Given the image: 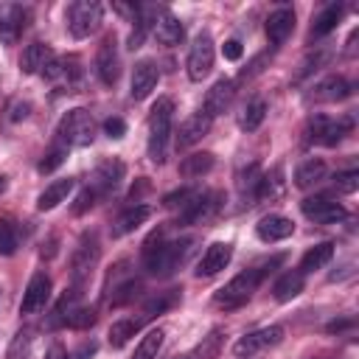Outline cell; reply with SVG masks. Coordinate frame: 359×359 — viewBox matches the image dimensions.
<instances>
[{"mask_svg":"<svg viewBox=\"0 0 359 359\" xmlns=\"http://www.w3.org/2000/svg\"><path fill=\"white\" fill-rule=\"evenodd\" d=\"M194 244H196V238H191V236L177 238V241H165L163 230H154L143 244V261H146L149 275H154V278L174 275L188 261V255L194 252Z\"/></svg>","mask_w":359,"mask_h":359,"instance_id":"obj_1","label":"cell"},{"mask_svg":"<svg viewBox=\"0 0 359 359\" xmlns=\"http://www.w3.org/2000/svg\"><path fill=\"white\" fill-rule=\"evenodd\" d=\"M280 258H272L269 264H264V266H252V269H244V272H238L236 278H230L216 294H213V303L219 306V309H224V311H233V309H238V306H244L252 294H255V289L261 286V280L272 272V266L278 264Z\"/></svg>","mask_w":359,"mask_h":359,"instance_id":"obj_2","label":"cell"},{"mask_svg":"<svg viewBox=\"0 0 359 359\" xmlns=\"http://www.w3.org/2000/svg\"><path fill=\"white\" fill-rule=\"evenodd\" d=\"M171 123H174V101L171 98H157V104L149 112V160L157 163V165L165 160Z\"/></svg>","mask_w":359,"mask_h":359,"instance_id":"obj_3","label":"cell"},{"mask_svg":"<svg viewBox=\"0 0 359 359\" xmlns=\"http://www.w3.org/2000/svg\"><path fill=\"white\" fill-rule=\"evenodd\" d=\"M56 137L62 146H73V149H84L95 140V121L87 109L76 107V109H67L62 118H59V126H56Z\"/></svg>","mask_w":359,"mask_h":359,"instance_id":"obj_4","label":"cell"},{"mask_svg":"<svg viewBox=\"0 0 359 359\" xmlns=\"http://www.w3.org/2000/svg\"><path fill=\"white\" fill-rule=\"evenodd\" d=\"M101 17H104V8L95 0H73L65 8V22L73 39H87L90 34H95L101 25Z\"/></svg>","mask_w":359,"mask_h":359,"instance_id":"obj_5","label":"cell"},{"mask_svg":"<svg viewBox=\"0 0 359 359\" xmlns=\"http://www.w3.org/2000/svg\"><path fill=\"white\" fill-rule=\"evenodd\" d=\"M98 255H101V247H98V236L93 230L81 233V238L76 241L73 252H70V275H73V286L76 289H84V283L90 280L95 264H98Z\"/></svg>","mask_w":359,"mask_h":359,"instance_id":"obj_6","label":"cell"},{"mask_svg":"<svg viewBox=\"0 0 359 359\" xmlns=\"http://www.w3.org/2000/svg\"><path fill=\"white\" fill-rule=\"evenodd\" d=\"M213 56H216V50H213V36H210L208 31L196 34V39H194V45H191V50H188V59H185L188 79H191V81H202V79L213 70Z\"/></svg>","mask_w":359,"mask_h":359,"instance_id":"obj_7","label":"cell"},{"mask_svg":"<svg viewBox=\"0 0 359 359\" xmlns=\"http://www.w3.org/2000/svg\"><path fill=\"white\" fill-rule=\"evenodd\" d=\"M222 191H205V194H196L182 210H180V224H202V222H210L219 208H222Z\"/></svg>","mask_w":359,"mask_h":359,"instance_id":"obj_8","label":"cell"},{"mask_svg":"<svg viewBox=\"0 0 359 359\" xmlns=\"http://www.w3.org/2000/svg\"><path fill=\"white\" fill-rule=\"evenodd\" d=\"M280 339H283V328H280V325H266V328H258V331L244 334V337L233 345V353H236L238 359H250V356H255V353H261V351H266V348H275Z\"/></svg>","mask_w":359,"mask_h":359,"instance_id":"obj_9","label":"cell"},{"mask_svg":"<svg viewBox=\"0 0 359 359\" xmlns=\"http://www.w3.org/2000/svg\"><path fill=\"white\" fill-rule=\"evenodd\" d=\"M351 132V118H328V115H314L309 121V137L320 146H337L345 135Z\"/></svg>","mask_w":359,"mask_h":359,"instance_id":"obj_10","label":"cell"},{"mask_svg":"<svg viewBox=\"0 0 359 359\" xmlns=\"http://www.w3.org/2000/svg\"><path fill=\"white\" fill-rule=\"evenodd\" d=\"M95 73L101 79V84L112 87L121 76V53H118V39L115 34H107L98 45V53H95Z\"/></svg>","mask_w":359,"mask_h":359,"instance_id":"obj_11","label":"cell"},{"mask_svg":"<svg viewBox=\"0 0 359 359\" xmlns=\"http://www.w3.org/2000/svg\"><path fill=\"white\" fill-rule=\"evenodd\" d=\"M300 210L314 224H337L348 216V210L339 202H334L331 196H306L300 202Z\"/></svg>","mask_w":359,"mask_h":359,"instance_id":"obj_12","label":"cell"},{"mask_svg":"<svg viewBox=\"0 0 359 359\" xmlns=\"http://www.w3.org/2000/svg\"><path fill=\"white\" fill-rule=\"evenodd\" d=\"M348 95H351V84L345 76H325L311 84V90L306 93V104H334Z\"/></svg>","mask_w":359,"mask_h":359,"instance_id":"obj_13","label":"cell"},{"mask_svg":"<svg viewBox=\"0 0 359 359\" xmlns=\"http://www.w3.org/2000/svg\"><path fill=\"white\" fill-rule=\"evenodd\" d=\"M50 300V278L48 272H34L25 292H22V300H20V314H36L45 309V303Z\"/></svg>","mask_w":359,"mask_h":359,"instance_id":"obj_14","label":"cell"},{"mask_svg":"<svg viewBox=\"0 0 359 359\" xmlns=\"http://www.w3.org/2000/svg\"><path fill=\"white\" fill-rule=\"evenodd\" d=\"M151 34L157 36L160 45L174 48V45H180L185 39V25L168 8H157L154 11V20H151Z\"/></svg>","mask_w":359,"mask_h":359,"instance_id":"obj_15","label":"cell"},{"mask_svg":"<svg viewBox=\"0 0 359 359\" xmlns=\"http://www.w3.org/2000/svg\"><path fill=\"white\" fill-rule=\"evenodd\" d=\"M230 258H233V244L230 241H213L202 252V258L196 264V278H213V275H219L230 264Z\"/></svg>","mask_w":359,"mask_h":359,"instance_id":"obj_16","label":"cell"},{"mask_svg":"<svg viewBox=\"0 0 359 359\" xmlns=\"http://www.w3.org/2000/svg\"><path fill=\"white\" fill-rule=\"evenodd\" d=\"M123 174H126V165H123L121 160H104V163H98V168L93 171L90 188H93L98 196H107L109 191L118 188V182L123 180Z\"/></svg>","mask_w":359,"mask_h":359,"instance_id":"obj_17","label":"cell"},{"mask_svg":"<svg viewBox=\"0 0 359 359\" xmlns=\"http://www.w3.org/2000/svg\"><path fill=\"white\" fill-rule=\"evenodd\" d=\"M31 11L25 6H8L0 14V42L3 45H17V39L22 36L25 25H28Z\"/></svg>","mask_w":359,"mask_h":359,"instance_id":"obj_18","label":"cell"},{"mask_svg":"<svg viewBox=\"0 0 359 359\" xmlns=\"http://www.w3.org/2000/svg\"><path fill=\"white\" fill-rule=\"evenodd\" d=\"M292 31H294V11L289 6H280L266 17V39L272 48H280L292 36Z\"/></svg>","mask_w":359,"mask_h":359,"instance_id":"obj_19","label":"cell"},{"mask_svg":"<svg viewBox=\"0 0 359 359\" xmlns=\"http://www.w3.org/2000/svg\"><path fill=\"white\" fill-rule=\"evenodd\" d=\"M157 81H160V70H157V65L151 62V59H140L137 65H135V70H132V98L135 101H143V98H149L151 95V90L157 87Z\"/></svg>","mask_w":359,"mask_h":359,"instance_id":"obj_20","label":"cell"},{"mask_svg":"<svg viewBox=\"0 0 359 359\" xmlns=\"http://www.w3.org/2000/svg\"><path fill=\"white\" fill-rule=\"evenodd\" d=\"M210 123H213V118H208L202 109H196L194 115H188V118L180 123V132H177V149H188V146L199 143V140L210 132Z\"/></svg>","mask_w":359,"mask_h":359,"instance_id":"obj_21","label":"cell"},{"mask_svg":"<svg viewBox=\"0 0 359 359\" xmlns=\"http://www.w3.org/2000/svg\"><path fill=\"white\" fill-rule=\"evenodd\" d=\"M292 233H294V222L286 219V216H280V213H269V216L258 219V224H255V236H258L261 241H266V244L283 241V238H289Z\"/></svg>","mask_w":359,"mask_h":359,"instance_id":"obj_22","label":"cell"},{"mask_svg":"<svg viewBox=\"0 0 359 359\" xmlns=\"http://www.w3.org/2000/svg\"><path fill=\"white\" fill-rule=\"evenodd\" d=\"M233 95H236V84H233L230 79H219V81H216V84L208 90V95H205V104H202V112H205L208 118H216V115H222V112L230 107Z\"/></svg>","mask_w":359,"mask_h":359,"instance_id":"obj_23","label":"cell"},{"mask_svg":"<svg viewBox=\"0 0 359 359\" xmlns=\"http://www.w3.org/2000/svg\"><path fill=\"white\" fill-rule=\"evenodd\" d=\"M42 76L48 81H65L67 87L76 84L81 79V67H79V59L76 56H62V59H50L45 67H42Z\"/></svg>","mask_w":359,"mask_h":359,"instance_id":"obj_24","label":"cell"},{"mask_svg":"<svg viewBox=\"0 0 359 359\" xmlns=\"http://www.w3.org/2000/svg\"><path fill=\"white\" fill-rule=\"evenodd\" d=\"M149 216H151V208L149 205H132V208L121 210L115 216V222H112V238H121L126 233H135Z\"/></svg>","mask_w":359,"mask_h":359,"instance_id":"obj_25","label":"cell"},{"mask_svg":"<svg viewBox=\"0 0 359 359\" xmlns=\"http://www.w3.org/2000/svg\"><path fill=\"white\" fill-rule=\"evenodd\" d=\"M50 59H53L50 45L36 39V42H31V45L22 50V56H20V70H22L25 76H31V73H42V67H45Z\"/></svg>","mask_w":359,"mask_h":359,"instance_id":"obj_26","label":"cell"},{"mask_svg":"<svg viewBox=\"0 0 359 359\" xmlns=\"http://www.w3.org/2000/svg\"><path fill=\"white\" fill-rule=\"evenodd\" d=\"M303 286H306V275H303L300 269H289V272H283V275L275 280L272 294H275L278 303H289V300H294V297L303 292Z\"/></svg>","mask_w":359,"mask_h":359,"instance_id":"obj_27","label":"cell"},{"mask_svg":"<svg viewBox=\"0 0 359 359\" xmlns=\"http://www.w3.org/2000/svg\"><path fill=\"white\" fill-rule=\"evenodd\" d=\"M325 174H328V165L320 160V157H309V160H303L297 168H294V185L297 188H314L317 182H323L325 180Z\"/></svg>","mask_w":359,"mask_h":359,"instance_id":"obj_28","label":"cell"},{"mask_svg":"<svg viewBox=\"0 0 359 359\" xmlns=\"http://www.w3.org/2000/svg\"><path fill=\"white\" fill-rule=\"evenodd\" d=\"M76 180L65 177V180H53L50 185H45V191L36 196V210H53L56 205H62L67 199V194L73 191Z\"/></svg>","mask_w":359,"mask_h":359,"instance_id":"obj_29","label":"cell"},{"mask_svg":"<svg viewBox=\"0 0 359 359\" xmlns=\"http://www.w3.org/2000/svg\"><path fill=\"white\" fill-rule=\"evenodd\" d=\"M213 165H216V157H213L210 151H194V154L182 157V163H180V174L188 177V180H196V177L210 174Z\"/></svg>","mask_w":359,"mask_h":359,"instance_id":"obj_30","label":"cell"},{"mask_svg":"<svg viewBox=\"0 0 359 359\" xmlns=\"http://www.w3.org/2000/svg\"><path fill=\"white\" fill-rule=\"evenodd\" d=\"M331 258H334V244H331V241H320V244H314V247H309V250L303 252V258H300V272L306 275V272L323 269Z\"/></svg>","mask_w":359,"mask_h":359,"instance_id":"obj_31","label":"cell"},{"mask_svg":"<svg viewBox=\"0 0 359 359\" xmlns=\"http://www.w3.org/2000/svg\"><path fill=\"white\" fill-rule=\"evenodd\" d=\"M264 118H266V101L264 98H250L244 104V109L238 112V126L244 132H255L264 123Z\"/></svg>","mask_w":359,"mask_h":359,"instance_id":"obj_32","label":"cell"},{"mask_svg":"<svg viewBox=\"0 0 359 359\" xmlns=\"http://www.w3.org/2000/svg\"><path fill=\"white\" fill-rule=\"evenodd\" d=\"M342 6L339 3H331V6H325L317 17H314V25H311V36L314 39H320V36H325V34H331L334 28H337V22L342 20Z\"/></svg>","mask_w":359,"mask_h":359,"instance_id":"obj_33","label":"cell"},{"mask_svg":"<svg viewBox=\"0 0 359 359\" xmlns=\"http://www.w3.org/2000/svg\"><path fill=\"white\" fill-rule=\"evenodd\" d=\"M137 328H140V320H132V317H123V320H115L112 325H109V345L112 348H123L135 334H137Z\"/></svg>","mask_w":359,"mask_h":359,"instance_id":"obj_34","label":"cell"},{"mask_svg":"<svg viewBox=\"0 0 359 359\" xmlns=\"http://www.w3.org/2000/svg\"><path fill=\"white\" fill-rule=\"evenodd\" d=\"M163 339H165V328H151L135 348L132 359H157L160 348H163Z\"/></svg>","mask_w":359,"mask_h":359,"instance_id":"obj_35","label":"cell"},{"mask_svg":"<svg viewBox=\"0 0 359 359\" xmlns=\"http://www.w3.org/2000/svg\"><path fill=\"white\" fill-rule=\"evenodd\" d=\"M280 194H283V171L280 168H272L269 174H261L255 199H278Z\"/></svg>","mask_w":359,"mask_h":359,"instance_id":"obj_36","label":"cell"},{"mask_svg":"<svg viewBox=\"0 0 359 359\" xmlns=\"http://www.w3.org/2000/svg\"><path fill=\"white\" fill-rule=\"evenodd\" d=\"M222 345H224V331H222V328H213V331H210L208 337H202V342L196 345L194 359H216L219 351H222Z\"/></svg>","mask_w":359,"mask_h":359,"instance_id":"obj_37","label":"cell"},{"mask_svg":"<svg viewBox=\"0 0 359 359\" xmlns=\"http://www.w3.org/2000/svg\"><path fill=\"white\" fill-rule=\"evenodd\" d=\"M65 157H67V146H62V143L56 140V143L45 151V157L39 160V165H36L39 174H50V171H56V168L65 163Z\"/></svg>","mask_w":359,"mask_h":359,"instance_id":"obj_38","label":"cell"},{"mask_svg":"<svg viewBox=\"0 0 359 359\" xmlns=\"http://www.w3.org/2000/svg\"><path fill=\"white\" fill-rule=\"evenodd\" d=\"M93 323H95V311L87 309V306H73L70 314H67V320H65V325H70V328H76V331H84V328H90Z\"/></svg>","mask_w":359,"mask_h":359,"instance_id":"obj_39","label":"cell"},{"mask_svg":"<svg viewBox=\"0 0 359 359\" xmlns=\"http://www.w3.org/2000/svg\"><path fill=\"white\" fill-rule=\"evenodd\" d=\"M20 247V233L11 222H0V255H14Z\"/></svg>","mask_w":359,"mask_h":359,"instance_id":"obj_40","label":"cell"},{"mask_svg":"<svg viewBox=\"0 0 359 359\" xmlns=\"http://www.w3.org/2000/svg\"><path fill=\"white\" fill-rule=\"evenodd\" d=\"M31 339H34V331L31 328L17 331V337H14L11 348H8V359H22L28 353V348H31Z\"/></svg>","mask_w":359,"mask_h":359,"instance_id":"obj_41","label":"cell"},{"mask_svg":"<svg viewBox=\"0 0 359 359\" xmlns=\"http://www.w3.org/2000/svg\"><path fill=\"white\" fill-rule=\"evenodd\" d=\"M258 180H261L258 165H250L244 174H238V191H241V194L255 196V191H258Z\"/></svg>","mask_w":359,"mask_h":359,"instance_id":"obj_42","label":"cell"},{"mask_svg":"<svg viewBox=\"0 0 359 359\" xmlns=\"http://www.w3.org/2000/svg\"><path fill=\"white\" fill-rule=\"evenodd\" d=\"M334 185H337V191H342V194H353V191L359 188V171H356V168L339 171V174L334 177Z\"/></svg>","mask_w":359,"mask_h":359,"instance_id":"obj_43","label":"cell"},{"mask_svg":"<svg viewBox=\"0 0 359 359\" xmlns=\"http://www.w3.org/2000/svg\"><path fill=\"white\" fill-rule=\"evenodd\" d=\"M95 199H98V194H95V191H93V188L87 185V188H84V191H81V194L76 196V202H73V213H76V216L87 213V210H90V208L95 205Z\"/></svg>","mask_w":359,"mask_h":359,"instance_id":"obj_44","label":"cell"},{"mask_svg":"<svg viewBox=\"0 0 359 359\" xmlns=\"http://www.w3.org/2000/svg\"><path fill=\"white\" fill-rule=\"evenodd\" d=\"M194 196H196V191H191V188H182V191H174V194H168V196L163 199V205H165V208H180V210H182V208H185V205H188Z\"/></svg>","mask_w":359,"mask_h":359,"instance_id":"obj_45","label":"cell"},{"mask_svg":"<svg viewBox=\"0 0 359 359\" xmlns=\"http://www.w3.org/2000/svg\"><path fill=\"white\" fill-rule=\"evenodd\" d=\"M104 132H107V137H123L126 135V123H123V118H107L104 121Z\"/></svg>","mask_w":359,"mask_h":359,"instance_id":"obj_46","label":"cell"},{"mask_svg":"<svg viewBox=\"0 0 359 359\" xmlns=\"http://www.w3.org/2000/svg\"><path fill=\"white\" fill-rule=\"evenodd\" d=\"M174 300H177L174 294H168V297H154V300H149V303H146V309H143V317H151V314H157V311L168 309V306H171Z\"/></svg>","mask_w":359,"mask_h":359,"instance_id":"obj_47","label":"cell"},{"mask_svg":"<svg viewBox=\"0 0 359 359\" xmlns=\"http://www.w3.org/2000/svg\"><path fill=\"white\" fill-rule=\"evenodd\" d=\"M28 112H31V104L28 101H14L11 107H8V121H25L28 118Z\"/></svg>","mask_w":359,"mask_h":359,"instance_id":"obj_48","label":"cell"},{"mask_svg":"<svg viewBox=\"0 0 359 359\" xmlns=\"http://www.w3.org/2000/svg\"><path fill=\"white\" fill-rule=\"evenodd\" d=\"M222 53H224V59L236 62V59H241L244 48H241V42H238V39H227V42H224V48H222Z\"/></svg>","mask_w":359,"mask_h":359,"instance_id":"obj_49","label":"cell"},{"mask_svg":"<svg viewBox=\"0 0 359 359\" xmlns=\"http://www.w3.org/2000/svg\"><path fill=\"white\" fill-rule=\"evenodd\" d=\"M45 359H67V351H65V345H62V342H50V348H48Z\"/></svg>","mask_w":359,"mask_h":359,"instance_id":"obj_50","label":"cell"},{"mask_svg":"<svg viewBox=\"0 0 359 359\" xmlns=\"http://www.w3.org/2000/svg\"><path fill=\"white\" fill-rule=\"evenodd\" d=\"M6 188H8V180H6V177H3V174H0V194H3V191H6Z\"/></svg>","mask_w":359,"mask_h":359,"instance_id":"obj_51","label":"cell"},{"mask_svg":"<svg viewBox=\"0 0 359 359\" xmlns=\"http://www.w3.org/2000/svg\"><path fill=\"white\" fill-rule=\"evenodd\" d=\"M171 359H191L188 353H180V356H171Z\"/></svg>","mask_w":359,"mask_h":359,"instance_id":"obj_52","label":"cell"}]
</instances>
